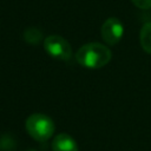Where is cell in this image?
<instances>
[{"mask_svg": "<svg viewBox=\"0 0 151 151\" xmlns=\"http://www.w3.org/2000/svg\"><path fill=\"white\" fill-rule=\"evenodd\" d=\"M100 33L103 40L107 45H116L123 38L124 26L118 18H109L101 25Z\"/></svg>", "mask_w": 151, "mask_h": 151, "instance_id": "obj_4", "label": "cell"}, {"mask_svg": "<svg viewBox=\"0 0 151 151\" xmlns=\"http://www.w3.org/2000/svg\"><path fill=\"white\" fill-rule=\"evenodd\" d=\"M139 40L144 52L151 54V22H146L143 25L139 34Z\"/></svg>", "mask_w": 151, "mask_h": 151, "instance_id": "obj_6", "label": "cell"}, {"mask_svg": "<svg viewBox=\"0 0 151 151\" xmlns=\"http://www.w3.org/2000/svg\"><path fill=\"white\" fill-rule=\"evenodd\" d=\"M134 6L142 9H149L151 8V0H131Z\"/></svg>", "mask_w": 151, "mask_h": 151, "instance_id": "obj_8", "label": "cell"}, {"mask_svg": "<svg viewBox=\"0 0 151 151\" xmlns=\"http://www.w3.org/2000/svg\"><path fill=\"white\" fill-rule=\"evenodd\" d=\"M25 127L27 133L37 142L48 140L53 136L55 130L52 118H50L45 113H39V112L32 113L26 119Z\"/></svg>", "mask_w": 151, "mask_h": 151, "instance_id": "obj_2", "label": "cell"}, {"mask_svg": "<svg viewBox=\"0 0 151 151\" xmlns=\"http://www.w3.org/2000/svg\"><path fill=\"white\" fill-rule=\"evenodd\" d=\"M24 40L27 44L37 45L42 40V32L37 27H29L24 32Z\"/></svg>", "mask_w": 151, "mask_h": 151, "instance_id": "obj_7", "label": "cell"}, {"mask_svg": "<svg viewBox=\"0 0 151 151\" xmlns=\"http://www.w3.org/2000/svg\"><path fill=\"white\" fill-rule=\"evenodd\" d=\"M52 151H79V147L73 137L63 132L53 138Z\"/></svg>", "mask_w": 151, "mask_h": 151, "instance_id": "obj_5", "label": "cell"}, {"mask_svg": "<svg viewBox=\"0 0 151 151\" xmlns=\"http://www.w3.org/2000/svg\"><path fill=\"white\" fill-rule=\"evenodd\" d=\"M28 151H35V150H28Z\"/></svg>", "mask_w": 151, "mask_h": 151, "instance_id": "obj_9", "label": "cell"}, {"mask_svg": "<svg viewBox=\"0 0 151 151\" xmlns=\"http://www.w3.org/2000/svg\"><path fill=\"white\" fill-rule=\"evenodd\" d=\"M44 48L50 57L57 60L67 61L72 57V47L70 42L57 34L48 35L44 39Z\"/></svg>", "mask_w": 151, "mask_h": 151, "instance_id": "obj_3", "label": "cell"}, {"mask_svg": "<svg viewBox=\"0 0 151 151\" xmlns=\"http://www.w3.org/2000/svg\"><path fill=\"white\" fill-rule=\"evenodd\" d=\"M111 58H112L111 50L107 46L99 42L85 44L76 53L77 63L80 66L91 70L104 67L110 63Z\"/></svg>", "mask_w": 151, "mask_h": 151, "instance_id": "obj_1", "label": "cell"}]
</instances>
